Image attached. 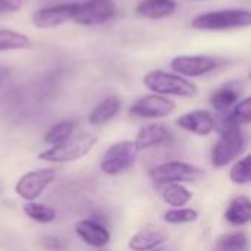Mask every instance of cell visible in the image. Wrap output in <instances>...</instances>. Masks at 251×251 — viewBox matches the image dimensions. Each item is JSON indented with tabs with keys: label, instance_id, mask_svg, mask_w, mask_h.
Instances as JSON below:
<instances>
[{
	"label": "cell",
	"instance_id": "6",
	"mask_svg": "<svg viewBox=\"0 0 251 251\" xmlns=\"http://www.w3.org/2000/svg\"><path fill=\"white\" fill-rule=\"evenodd\" d=\"M138 150L134 141H119L110 146L100 163V169L106 175H118L131 169L137 160Z\"/></svg>",
	"mask_w": 251,
	"mask_h": 251
},
{
	"label": "cell",
	"instance_id": "18",
	"mask_svg": "<svg viewBox=\"0 0 251 251\" xmlns=\"http://www.w3.org/2000/svg\"><path fill=\"white\" fill-rule=\"evenodd\" d=\"M225 218L229 224L241 226L249 224L251 219V201L249 197H237L231 201L229 207L226 209Z\"/></svg>",
	"mask_w": 251,
	"mask_h": 251
},
{
	"label": "cell",
	"instance_id": "12",
	"mask_svg": "<svg viewBox=\"0 0 251 251\" xmlns=\"http://www.w3.org/2000/svg\"><path fill=\"white\" fill-rule=\"evenodd\" d=\"M176 125L196 135H209L216 128L213 115L207 110H193L176 119Z\"/></svg>",
	"mask_w": 251,
	"mask_h": 251
},
{
	"label": "cell",
	"instance_id": "5",
	"mask_svg": "<svg viewBox=\"0 0 251 251\" xmlns=\"http://www.w3.org/2000/svg\"><path fill=\"white\" fill-rule=\"evenodd\" d=\"M149 175L151 181L157 187H160L169 184L197 182L204 176V172L200 168L185 162H166L159 166H154Z\"/></svg>",
	"mask_w": 251,
	"mask_h": 251
},
{
	"label": "cell",
	"instance_id": "24",
	"mask_svg": "<svg viewBox=\"0 0 251 251\" xmlns=\"http://www.w3.org/2000/svg\"><path fill=\"white\" fill-rule=\"evenodd\" d=\"M75 129V124L72 121H63L56 124L47 134H46V143L51 144V146H57L62 144L63 141H66L68 138L72 137Z\"/></svg>",
	"mask_w": 251,
	"mask_h": 251
},
{
	"label": "cell",
	"instance_id": "4",
	"mask_svg": "<svg viewBox=\"0 0 251 251\" xmlns=\"http://www.w3.org/2000/svg\"><path fill=\"white\" fill-rule=\"evenodd\" d=\"M246 134L241 126H232L221 131V138L212 150V165L224 168L240 157L246 150Z\"/></svg>",
	"mask_w": 251,
	"mask_h": 251
},
{
	"label": "cell",
	"instance_id": "3",
	"mask_svg": "<svg viewBox=\"0 0 251 251\" xmlns=\"http://www.w3.org/2000/svg\"><path fill=\"white\" fill-rule=\"evenodd\" d=\"M144 85L160 96H179V97H194L199 88L191 81L182 78L181 75L169 74L165 71H151L144 76Z\"/></svg>",
	"mask_w": 251,
	"mask_h": 251
},
{
	"label": "cell",
	"instance_id": "23",
	"mask_svg": "<svg viewBox=\"0 0 251 251\" xmlns=\"http://www.w3.org/2000/svg\"><path fill=\"white\" fill-rule=\"evenodd\" d=\"M193 199V193L181 184H169L163 191V200L174 207H182Z\"/></svg>",
	"mask_w": 251,
	"mask_h": 251
},
{
	"label": "cell",
	"instance_id": "16",
	"mask_svg": "<svg viewBox=\"0 0 251 251\" xmlns=\"http://www.w3.org/2000/svg\"><path fill=\"white\" fill-rule=\"evenodd\" d=\"M175 0H143L137 6V15L146 19H162L174 15Z\"/></svg>",
	"mask_w": 251,
	"mask_h": 251
},
{
	"label": "cell",
	"instance_id": "10",
	"mask_svg": "<svg viewBox=\"0 0 251 251\" xmlns=\"http://www.w3.org/2000/svg\"><path fill=\"white\" fill-rule=\"evenodd\" d=\"M218 66V60L212 56H176L172 59L171 62V68L179 74V75H185V76H201L206 75L209 72H212L213 69H216Z\"/></svg>",
	"mask_w": 251,
	"mask_h": 251
},
{
	"label": "cell",
	"instance_id": "1",
	"mask_svg": "<svg viewBox=\"0 0 251 251\" xmlns=\"http://www.w3.org/2000/svg\"><path fill=\"white\" fill-rule=\"evenodd\" d=\"M251 24L250 10L246 9H226L218 12H207L196 16L191 26L201 31H224L244 28Z\"/></svg>",
	"mask_w": 251,
	"mask_h": 251
},
{
	"label": "cell",
	"instance_id": "9",
	"mask_svg": "<svg viewBox=\"0 0 251 251\" xmlns=\"http://www.w3.org/2000/svg\"><path fill=\"white\" fill-rule=\"evenodd\" d=\"M175 107L176 104L174 100L160 94H149V96L138 99L129 107V112L138 118L159 119V118L169 116L175 110Z\"/></svg>",
	"mask_w": 251,
	"mask_h": 251
},
{
	"label": "cell",
	"instance_id": "15",
	"mask_svg": "<svg viewBox=\"0 0 251 251\" xmlns=\"http://www.w3.org/2000/svg\"><path fill=\"white\" fill-rule=\"evenodd\" d=\"M243 88H244L243 84H240L238 81H232V82L222 85L212 94V97H210L212 106L218 112H228L240 100Z\"/></svg>",
	"mask_w": 251,
	"mask_h": 251
},
{
	"label": "cell",
	"instance_id": "14",
	"mask_svg": "<svg viewBox=\"0 0 251 251\" xmlns=\"http://www.w3.org/2000/svg\"><path fill=\"white\" fill-rule=\"evenodd\" d=\"M75 231L85 244L94 249H103L110 241V232L96 221H90V219L79 221L75 225Z\"/></svg>",
	"mask_w": 251,
	"mask_h": 251
},
{
	"label": "cell",
	"instance_id": "21",
	"mask_svg": "<svg viewBox=\"0 0 251 251\" xmlns=\"http://www.w3.org/2000/svg\"><path fill=\"white\" fill-rule=\"evenodd\" d=\"M249 241L243 232H231L218 238L215 251H247Z\"/></svg>",
	"mask_w": 251,
	"mask_h": 251
},
{
	"label": "cell",
	"instance_id": "20",
	"mask_svg": "<svg viewBox=\"0 0 251 251\" xmlns=\"http://www.w3.org/2000/svg\"><path fill=\"white\" fill-rule=\"evenodd\" d=\"M31 47V40L18 31L0 28V51L7 50H25Z\"/></svg>",
	"mask_w": 251,
	"mask_h": 251
},
{
	"label": "cell",
	"instance_id": "30",
	"mask_svg": "<svg viewBox=\"0 0 251 251\" xmlns=\"http://www.w3.org/2000/svg\"><path fill=\"white\" fill-rule=\"evenodd\" d=\"M150 251H179V249L175 247V246H159V247H156V249Z\"/></svg>",
	"mask_w": 251,
	"mask_h": 251
},
{
	"label": "cell",
	"instance_id": "7",
	"mask_svg": "<svg viewBox=\"0 0 251 251\" xmlns=\"http://www.w3.org/2000/svg\"><path fill=\"white\" fill-rule=\"evenodd\" d=\"M116 12L113 0H88L76 3L72 21L79 25H99L113 19Z\"/></svg>",
	"mask_w": 251,
	"mask_h": 251
},
{
	"label": "cell",
	"instance_id": "17",
	"mask_svg": "<svg viewBox=\"0 0 251 251\" xmlns=\"http://www.w3.org/2000/svg\"><path fill=\"white\" fill-rule=\"evenodd\" d=\"M168 240L166 234L157 229H143L134 234L128 243V247L132 251H150L162 246Z\"/></svg>",
	"mask_w": 251,
	"mask_h": 251
},
{
	"label": "cell",
	"instance_id": "26",
	"mask_svg": "<svg viewBox=\"0 0 251 251\" xmlns=\"http://www.w3.org/2000/svg\"><path fill=\"white\" fill-rule=\"evenodd\" d=\"M199 219V212L194 209H184V207H176L172 210H168L163 215V221L172 225H179V224H190Z\"/></svg>",
	"mask_w": 251,
	"mask_h": 251
},
{
	"label": "cell",
	"instance_id": "25",
	"mask_svg": "<svg viewBox=\"0 0 251 251\" xmlns=\"http://www.w3.org/2000/svg\"><path fill=\"white\" fill-rule=\"evenodd\" d=\"M229 178L234 184H249L251 181V156H246L241 160H238L231 172H229Z\"/></svg>",
	"mask_w": 251,
	"mask_h": 251
},
{
	"label": "cell",
	"instance_id": "13",
	"mask_svg": "<svg viewBox=\"0 0 251 251\" xmlns=\"http://www.w3.org/2000/svg\"><path fill=\"white\" fill-rule=\"evenodd\" d=\"M171 140H172L171 131L165 125L151 124V125L143 126L138 131L134 144H135L138 151H143V150H147V149H151V147L168 144V143H171Z\"/></svg>",
	"mask_w": 251,
	"mask_h": 251
},
{
	"label": "cell",
	"instance_id": "19",
	"mask_svg": "<svg viewBox=\"0 0 251 251\" xmlns=\"http://www.w3.org/2000/svg\"><path fill=\"white\" fill-rule=\"evenodd\" d=\"M121 109V100L118 97H107L88 116V122L91 125H101L113 119Z\"/></svg>",
	"mask_w": 251,
	"mask_h": 251
},
{
	"label": "cell",
	"instance_id": "28",
	"mask_svg": "<svg viewBox=\"0 0 251 251\" xmlns=\"http://www.w3.org/2000/svg\"><path fill=\"white\" fill-rule=\"evenodd\" d=\"M41 244H43V247L46 250L49 251H60L63 249L62 241L59 238H56V237H44L41 240Z\"/></svg>",
	"mask_w": 251,
	"mask_h": 251
},
{
	"label": "cell",
	"instance_id": "11",
	"mask_svg": "<svg viewBox=\"0 0 251 251\" xmlns=\"http://www.w3.org/2000/svg\"><path fill=\"white\" fill-rule=\"evenodd\" d=\"M75 7H76V3H63V4L38 9L32 15V24L34 26L40 29H50V28L59 26L65 24L66 21L72 19Z\"/></svg>",
	"mask_w": 251,
	"mask_h": 251
},
{
	"label": "cell",
	"instance_id": "27",
	"mask_svg": "<svg viewBox=\"0 0 251 251\" xmlns=\"http://www.w3.org/2000/svg\"><path fill=\"white\" fill-rule=\"evenodd\" d=\"M24 0H0V15L16 12L22 7Z\"/></svg>",
	"mask_w": 251,
	"mask_h": 251
},
{
	"label": "cell",
	"instance_id": "29",
	"mask_svg": "<svg viewBox=\"0 0 251 251\" xmlns=\"http://www.w3.org/2000/svg\"><path fill=\"white\" fill-rule=\"evenodd\" d=\"M9 75H10V71L7 69V68H0V87L4 84V81L9 78Z\"/></svg>",
	"mask_w": 251,
	"mask_h": 251
},
{
	"label": "cell",
	"instance_id": "2",
	"mask_svg": "<svg viewBox=\"0 0 251 251\" xmlns=\"http://www.w3.org/2000/svg\"><path fill=\"white\" fill-rule=\"evenodd\" d=\"M97 138L93 134H79L76 137H71L62 144H57L43 153L38 154L40 160L51 162V163H66V162H75L87 156Z\"/></svg>",
	"mask_w": 251,
	"mask_h": 251
},
{
	"label": "cell",
	"instance_id": "22",
	"mask_svg": "<svg viewBox=\"0 0 251 251\" xmlns=\"http://www.w3.org/2000/svg\"><path fill=\"white\" fill-rule=\"evenodd\" d=\"M24 213L38 224H50L56 219L54 209L35 201H26V204H24Z\"/></svg>",
	"mask_w": 251,
	"mask_h": 251
},
{
	"label": "cell",
	"instance_id": "8",
	"mask_svg": "<svg viewBox=\"0 0 251 251\" xmlns=\"http://www.w3.org/2000/svg\"><path fill=\"white\" fill-rule=\"evenodd\" d=\"M54 178H56L54 169L43 168V169L31 171L18 181L15 191L21 199L26 201H34L44 193V190L54 181Z\"/></svg>",
	"mask_w": 251,
	"mask_h": 251
}]
</instances>
